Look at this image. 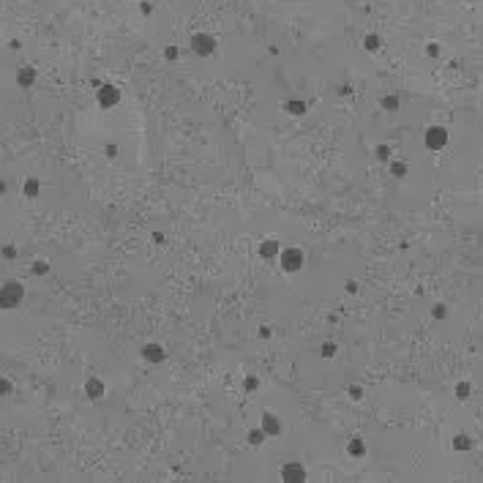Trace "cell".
<instances>
[{
	"instance_id": "cell-2",
	"label": "cell",
	"mask_w": 483,
	"mask_h": 483,
	"mask_svg": "<svg viewBox=\"0 0 483 483\" xmlns=\"http://www.w3.org/2000/svg\"><path fill=\"white\" fill-rule=\"evenodd\" d=\"M448 142V134H445V129H428L426 134V145L431 148V150H440L442 145Z\"/></svg>"
},
{
	"instance_id": "cell-5",
	"label": "cell",
	"mask_w": 483,
	"mask_h": 483,
	"mask_svg": "<svg viewBox=\"0 0 483 483\" xmlns=\"http://www.w3.org/2000/svg\"><path fill=\"white\" fill-rule=\"evenodd\" d=\"M396 104H399L396 98H385V110H396Z\"/></svg>"
},
{
	"instance_id": "cell-6",
	"label": "cell",
	"mask_w": 483,
	"mask_h": 483,
	"mask_svg": "<svg viewBox=\"0 0 483 483\" xmlns=\"http://www.w3.org/2000/svg\"><path fill=\"white\" fill-rule=\"evenodd\" d=\"M393 175H404V164H393Z\"/></svg>"
},
{
	"instance_id": "cell-3",
	"label": "cell",
	"mask_w": 483,
	"mask_h": 483,
	"mask_svg": "<svg viewBox=\"0 0 483 483\" xmlns=\"http://www.w3.org/2000/svg\"><path fill=\"white\" fill-rule=\"evenodd\" d=\"M30 79H33V71H30V69H25V71H19V82H22V85H28V82H30Z\"/></svg>"
},
{
	"instance_id": "cell-1",
	"label": "cell",
	"mask_w": 483,
	"mask_h": 483,
	"mask_svg": "<svg viewBox=\"0 0 483 483\" xmlns=\"http://www.w3.org/2000/svg\"><path fill=\"white\" fill-rule=\"evenodd\" d=\"M22 297V287L19 284H6L3 290H0V306H6V309H11V306H17V300Z\"/></svg>"
},
{
	"instance_id": "cell-4",
	"label": "cell",
	"mask_w": 483,
	"mask_h": 483,
	"mask_svg": "<svg viewBox=\"0 0 483 483\" xmlns=\"http://www.w3.org/2000/svg\"><path fill=\"white\" fill-rule=\"evenodd\" d=\"M366 47H369V49H377V47H380V38H377V36H369V38H366Z\"/></svg>"
}]
</instances>
